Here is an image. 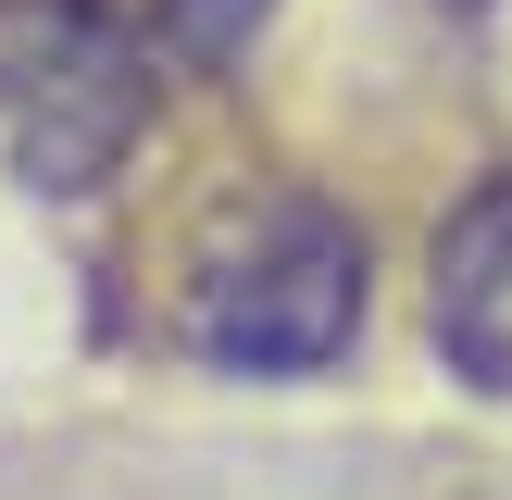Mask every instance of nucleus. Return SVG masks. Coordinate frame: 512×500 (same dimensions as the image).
Instances as JSON below:
<instances>
[{"label":"nucleus","instance_id":"f03ea898","mask_svg":"<svg viewBox=\"0 0 512 500\" xmlns=\"http://www.w3.org/2000/svg\"><path fill=\"white\" fill-rule=\"evenodd\" d=\"M188 338H200V363H225V375H325L363 338V225L325 213V200L263 213L200 275Z\"/></svg>","mask_w":512,"mask_h":500},{"label":"nucleus","instance_id":"7ed1b4c3","mask_svg":"<svg viewBox=\"0 0 512 500\" xmlns=\"http://www.w3.org/2000/svg\"><path fill=\"white\" fill-rule=\"evenodd\" d=\"M425 325H438V350H450V375H463V388L512 400V175H488V188L438 225V288H425Z\"/></svg>","mask_w":512,"mask_h":500},{"label":"nucleus","instance_id":"f257e3e1","mask_svg":"<svg viewBox=\"0 0 512 500\" xmlns=\"http://www.w3.org/2000/svg\"><path fill=\"white\" fill-rule=\"evenodd\" d=\"M0 125L25 188L75 200L138 150L150 125V50L113 0H0Z\"/></svg>","mask_w":512,"mask_h":500},{"label":"nucleus","instance_id":"20e7f679","mask_svg":"<svg viewBox=\"0 0 512 500\" xmlns=\"http://www.w3.org/2000/svg\"><path fill=\"white\" fill-rule=\"evenodd\" d=\"M275 0H163V38L188 50V63H238L250 38H263Z\"/></svg>","mask_w":512,"mask_h":500}]
</instances>
